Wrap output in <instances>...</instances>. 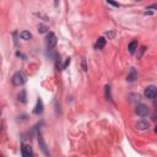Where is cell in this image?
I'll list each match as a JSON object with an SVG mask.
<instances>
[{"label": "cell", "mask_w": 157, "mask_h": 157, "mask_svg": "<svg viewBox=\"0 0 157 157\" xmlns=\"http://www.w3.org/2000/svg\"><path fill=\"white\" fill-rule=\"evenodd\" d=\"M25 81H26V76H25V74L21 73V71H17V73L14 75V76H13V84H14L15 86H21V85H24Z\"/></svg>", "instance_id": "obj_1"}, {"label": "cell", "mask_w": 157, "mask_h": 157, "mask_svg": "<svg viewBox=\"0 0 157 157\" xmlns=\"http://www.w3.org/2000/svg\"><path fill=\"white\" fill-rule=\"evenodd\" d=\"M155 133L157 134V125H156V128H155Z\"/></svg>", "instance_id": "obj_20"}, {"label": "cell", "mask_w": 157, "mask_h": 157, "mask_svg": "<svg viewBox=\"0 0 157 157\" xmlns=\"http://www.w3.org/2000/svg\"><path fill=\"white\" fill-rule=\"evenodd\" d=\"M108 4H110V5H113V6H119V4H117V3H113V1H110V0H109V1H108Z\"/></svg>", "instance_id": "obj_17"}, {"label": "cell", "mask_w": 157, "mask_h": 157, "mask_svg": "<svg viewBox=\"0 0 157 157\" xmlns=\"http://www.w3.org/2000/svg\"><path fill=\"white\" fill-rule=\"evenodd\" d=\"M47 45H48L49 49L54 48L57 45V37H55L54 33H52V32L48 33V36H47Z\"/></svg>", "instance_id": "obj_4"}, {"label": "cell", "mask_w": 157, "mask_h": 157, "mask_svg": "<svg viewBox=\"0 0 157 157\" xmlns=\"http://www.w3.org/2000/svg\"><path fill=\"white\" fill-rule=\"evenodd\" d=\"M38 141H39V145H40V149H42V151L43 152L47 155V156H49V151L47 150V145L44 144V141H43V139H42V136H38Z\"/></svg>", "instance_id": "obj_7"}, {"label": "cell", "mask_w": 157, "mask_h": 157, "mask_svg": "<svg viewBox=\"0 0 157 157\" xmlns=\"http://www.w3.org/2000/svg\"><path fill=\"white\" fill-rule=\"evenodd\" d=\"M128 49H129V53H130V54H134V53H135V50L137 49V40H133V42L129 44Z\"/></svg>", "instance_id": "obj_9"}, {"label": "cell", "mask_w": 157, "mask_h": 157, "mask_svg": "<svg viewBox=\"0 0 157 157\" xmlns=\"http://www.w3.org/2000/svg\"><path fill=\"white\" fill-rule=\"evenodd\" d=\"M155 104H156V107H157V101H156V102H155Z\"/></svg>", "instance_id": "obj_21"}, {"label": "cell", "mask_w": 157, "mask_h": 157, "mask_svg": "<svg viewBox=\"0 0 157 157\" xmlns=\"http://www.w3.org/2000/svg\"><path fill=\"white\" fill-rule=\"evenodd\" d=\"M38 31H39L40 33L47 32V26H44V25H39V27H38Z\"/></svg>", "instance_id": "obj_14"}, {"label": "cell", "mask_w": 157, "mask_h": 157, "mask_svg": "<svg viewBox=\"0 0 157 157\" xmlns=\"http://www.w3.org/2000/svg\"><path fill=\"white\" fill-rule=\"evenodd\" d=\"M69 64H70V58H68V59H66V61H65V64H64V68H63V69H65V68L69 65Z\"/></svg>", "instance_id": "obj_15"}, {"label": "cell", "mask_w": 157, "mask_h": 157, "mask_svg": "<svg viewBox=\"0 0 157 157\" xmlns=\"http://www.w3.org/2000/svg\"><path fill=\"white\" fill-rule=\"evenodd\" d=\"M157 96V87L155 86H147L145 90V97L146 98H155Z\"/></svg>", "instance_id": "obj_2"}, {"label": "cell", "mask_w": 157, "mask_h": 157, "mask_svg": "<svg viewBox=\"0 0 157 157\" xmlns=\"http://www.w3.org/2000/svg\"><path fill=\"white\" fill-rule=\"evenodd\" d=\"M107 36L110 37V38H113V37L115 36V33H114V32H107Z\"/></svg>", "instance_id": "obj_16"}, {"label": "cell", "mask_w": 157, "mask_h": 157, "mask_svg": "<svg viewBox=\"0 0 157 157\" xmlns=\"http://www.w3.org/2000/svg\"><path fill=\"white\" fill-rule=\"evenodd\" d=\"M19 100L21 101V102H26V92L25 91H21V94L19 95Z\"/></svg>", "instance_id": "obj_13"}, {"label": "cell", "mask_w": 157, "mask_h": 157, "mask_svg": "<svg viewBox=\"0 0 157 157\" xmlns=\"http://www.w3.org/2000/svg\"><path fill=\"white\" fill-rule=\"evenodd\" d=\"M104 45H106V39H104L103 37H100V38H98V40H97V43H96V47L98 49H101V48L104 47Z\"/></svg>", "instance_id": "obj_10"}, {"label": "cell", "mask_w": 157, "mask_h": 157, "mask_svg": "<svg viewBox=\"0 0 157 157\" xmlns=\"http://www.w3.org/2000/svg\"><path fill=\"white\" fill-rule=\"evenodd\" d=\"M136 79V71H135V69H131V70H130V74L129 75H128V81H134V80H135Z\"/></svg>", "instance_id": "obj_11"}, {"label": "cell", "mask_w": 157, "mask_h": 157, "mask_svg": "<svg viewBox=\"0 0 157 157\" xmlns=\"http://www.w3.org/2000/svg\"><path fill=\"white\" fill-rule=\"evenodd\" d=\"M43 112V103H42V100H37V104H36V107H34L33 109V113L34 114H40Z\"/></svg>", "instance_id": "obj_6"}, {"label": "cell", "mask_w": 157, "mask_h": 157, "mask_svg": "<svg viewBox=\"0 0 157 157\" xmlns=\"http://www.w3.org/2000/svg\"><path fill=\"white\" fill-rule=\"evenodd\" d=\"M136 128L137 129H140V130H145V129H147L149 128V123L146 120H139L136 123Z\"/></svg>", "instance_id": "obj_8"}, {"label": "cell", "mask_w": 157, "mask_h": 157, "mask_svg": "<svg viewBox=\"0 0 157 157\" xmlns=\"http://www.w3.org/2000/svg\"><path fill=\"white\" fill-rule=\"evenodd\" d=\"M135 112L137 115H140V117H146L149 114V108H147V106H145V104H139V106H136Z\"/></svg>", "instance_id": "obj_3"}, {"label": "cell", "mask_w": 157, "mask_h": 157, "mask_svg": "<svg viewBox=\"0 0 157 157\" xmlns=\"http://www.w3.org/2000/svg\"><path fill=\"white\" fill-rule=\"evenodd\" d=\"M152 119H154V120H157V113L154 114V118H152Z\"/></svg>", "instance_id": "obj_19"}, {"label": "cell", "mask_w": 157, "mask_h": 157, "mask_svg": "<svg viewBox=\"0 0 157 157\" xmlns=\"http://www.w3.org/2000/svg\"><path fill=\"white\" fill-rule=\"evenodd\" d=\"M20 36H21V38L22 39H25V40H28L32 36H31V33L30 32H27V31H22L21 33H20Z\"/></svg>", "instance_id": "obj_12"}, {"label": "cell", "mask_w": 157, "mask_h": 157, "mask_svg": "<svg viewBox=\"0 0 157 157\" xmlns=\"http://www.w3.org/2000/svg\"><path fill=\"white\" fill-rule=\"evenodd\" d=\"M147 9H157V4H154V5H150Z\"/></svg>", "instance_id": "obj_18"}, {"label": "cell", "mask_w": 157, "mask_h": 157, "mask_svg": "<svg viewBox=\"0 0 157 157\" xmlns=\"http://www.w3.org/2000/svg\"><path fill=\"white\" fill-rule=\"evenodd\" d=\"M21 152H22V157H33V152H32V147L30 145L24 144L21 147Z\"/></svg>", "instance_id": "obj_5"}]
</instances>
